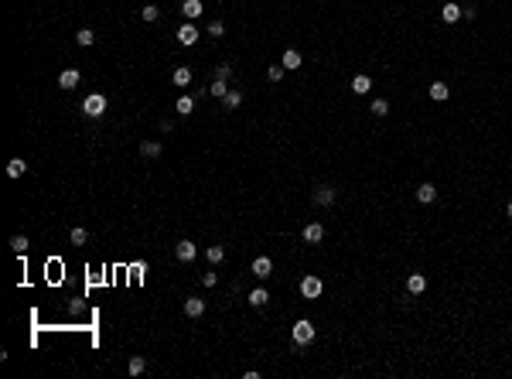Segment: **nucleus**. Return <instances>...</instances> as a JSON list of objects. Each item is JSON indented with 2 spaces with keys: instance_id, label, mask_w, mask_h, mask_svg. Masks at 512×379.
I'll use <instances>...</instances> for the list:
<instances>
[{
  "instance_id": "412c9836",
  "label": "nucleus",
  "mask_w": 512,
  "mask_h": 379,
  "mask_svg": "<svg viewBox=\"0 0 512 379\" xmlns=\"http://www.w3.org/2000/svg\"><path fill=\"white\" fill-rule=\"evenodd\" d=\"M369 89H372V79H369V75H355L352 79V92L362 96V92H369Z\"/></svg>"
},
{
  "instance_id": "f704fd0d",
  "label": "nucleus",
  "mask_w": 512,
  "mask_h": 379,
  "mask_svg": "<svg viewBox=\"0 0 512 379\" xmlns=\"http://www.w3.org/2000/svg\"><path fill=\"white\" fill-rule=\"evenodd\" d=\"M202 284H205V287H215V284H219V274H212V270H208V274L202 277Z\"/></svg>"
},
{
  "instance_id": "c9c22d12",
  "label": "nucleus",
  "mask_w": 512,
  "mask_h": 379,
  "mask_svg": "<svg viewBox=\"0 0 512 379\" xmlns=\"http://www.w3.org/2000/svg\"><path fill=\"white\" fill-rule=\"evenodd\" d=\"M505 215H509V219H512V202H509V208H505Z\"/></svg>"
},
{
  "instance_id": "20e7f679",
  "label": "nucleus",
  "mask_w": 512,
  "mask_h": 379,
  "mask_svg": "<svg viewBox=\"0 0 512 379\" xmlns=\"http://www.w3.org/2000/svg\"><path fill=\"white\" fill-rule=\"evenodd\" d=\"M270 274H273V260H270V256H256V260H253V277L266 280Z\"/></svg>"
},
{
  "instance_id": "39448f33",
  "label": "nucleus",
  "mask_w": 512,
  "mask_h": 379,
  "mask_svg": "<svg viewBox=\"0 0 512 379\" xmlns=\"http://www.w3.org/2000/svg\"><path fill=\"white\" fill-rule=\"evenodd\" d=\"M311 202H314V205H331V202H335V188H331V184H321V188H314Z\"/></svg>"
},
{
  "instance_id": "4be33fe9",
  "label": "nucleus",
  "mask_w": 512,
  "mask_h": 379,
  "mask_svg": "<svg viewBox=\"0 0 512 379\" xmlns=\"http://www.w3.org/2000/svg\"><path fill=\"white\" fill-rule=\"evenodd\" d=\"M140 154H144V157H160V144L157 140H144V144H140Z\"/></svg>"
},
{
  "instance_id": "5701e85b",
  "label": "nucleus",
  "mask_w": 512,
  "mask_h": 379,
  "mask_svg": "<svg viewBox=\"0 0 512 379\" xmlns=\"http://www.w3.org/2000/svg\"><path fill=\"white\" fill-rule=\"evenodd\" d=\"M68 239H72V246H86V242H89V232L82 229V226H75V229L68 232Z\"/></svg>"
},
{
  "instance_id": "7ed1b4c3",
  "label": "nucleus",
  "mask_w": 512,
  "mask_h": 379,
  "mask_svg": "<svg viewBox=\"0 0 512 379\" xmlns=\"http://www.w3.org/2000/svg\"><path fill=\"white\" fill-rule=\"evenodd\" d=\"M174 256H178L181 263H192L195 256H198V246H195L192 239H181V242H178V246H174Z\"/></svg>"
},
{
  "instance_id": "a878e982",
  "label": "nucleus",
  "mask_w": 512,
  "mask_h": 379,
  "mask_svg": "<svg viewBox=\"0 0 512 379\" xmlns=\"http://www.w3.org/2000/svg\"><path fill=\"white\" fill-rule=\"evenodd\" d=\"M239 103H242V92H226V96H222V106H226V110H236Z\"/></svg>"
},
{
  "instance_id": "2f4dec72",
  "label": "nucleus",
  "mask_w": 512,
  "mask_h": 379,
  "mask_svg": "<svg viewBox=\"0 0 512 379\" xmlns=\"http://www.w3.org/2000/svg\"><path fill=\"white\" fill-rule=\"evenodd\" d=\"M226 82H222V79H215V82H212V96H215V99H222V96H226Z\"/></svg>"
},
{
  "instance_id": "aec40b11",
  "label": "nucleus",
  "mask_w": 512,
  "mask_h": 379,
  "mask_svg": "<svg viewBox=\"0 0 512 379\" xmlns=\"http://www.w3.org/2000/svg\"><path fill=\"white\" fill-rule=\"evenodd\" d=\"M11 250L17 253V256H24V253L31 250V242H28V236H11Z\"/></svg>"
},
{
  "instance_id": "2eb2a0df",
  "label": "nucleus",
  "mask_w": 512,
  "mask_h": 379,
  "mask_svg": "<svg viewBox=\"0 0 512 379\" xmlns=\"http://www.w3.org/2000/svg\"><path fill=\"white\" fill-rule=\"evenodd\" d=\"M441 17H444V24H457V17H465V11H461L457 4H444Z\"/></svg>"
},
{
  "instance_id": "f8f14e48",
  "label": "nucleus",
  "mask_w": 512,
  "mask_h": 379,
  "mask_svg": "<svg viewBox=\"0 0 512 379\" xmlns=\"http://www.w3.org/2000/svg\"><path fill=\"white\" fill-rule=\"evenodd\" d=\"M407 290L410 294H423V290H427V277L423 274H410L407 277Z\"/></svg>"
},
{
  "instance_id": "6ab92c4d",
  "label": "nucleus",
  "mask_w": 512,
  "mask_h": 379,
  "mask_svg": "<svg viewBox=\"0 0 512 379\" xmlns=\"http://www.w3.org/2000/svg\"><path fill=\"white\" fill-rule=\"evenodd\" d=\"M171 82H174V86H181V89H184V86L192 82V69H184V65H181V69H174V75H171Z\"/></svg>"
},
{
  "instance_id": "bb28decb",
  "label": "nucleus",
  "mask_w": 512,
  "mask_h": 379,
  "mask_svg": "<svg viewBox=\"0 0 512 379\" xmlns=\"http://www.w3.org/2000/svg\"><path fill=\"white\" fill-rule=\"evenodd\" d=\"M75 41H79V45H82V48H89V45H92V41H96V35H92V31H89V28H79V35H75Z\"/></svg>"
},
{
  "instance_id": "4468645a",
  "label": "nucleus",
  "mask_w": 512,
  "mask_h": 379,
  "mask_svg": "<svg viewBox=\"0 0 512 379\" xmlns=\"http://www.w3.org/2000/svg\"><path fill=\"white\" fill-rule=\"evenodd\" d=\"M434 198H437V188H434L430 181H423L420 188H417V202H423V205H430Z\"/></svg>"
},
{
  "instance_id": "b1692460",
  "label": "nucleus",
  "mask_w": 512,
  "mask_h": 379,
  "mask_svg": "<svg viewBox=\"0 0 512 379\" xmlns=\"http://www.w3.org/2000/svg\"><path fill=\"white\" fill-rule=\"evenodd\" d=\"M174 110H178V113H181V116H188V113H192V110H195V96H181V99L174 103Z\"/></svg>"
},
{
  "instance_id": "9b49d317",
  "label": "nucleus",
  "mask_w": 512,
  "mask_h": 379,
  "mask_svg": "<svg viewBox=\"0 0 512 379\" xmlns=\"http://www.w3.org/2000/svg\"><path fill=\"white\" fill-rule=\"evenodd\" d=\"M202 0H181V14L188 17V21H195V17H202Z\"/></svg>"
},
{
  "instance_id": "f257e3e1",
  "label": "nucleus",
  "mask_w": 512,
  "mask_h": 379,
  "mask_svg": "<svg viewBox=\"0 0 512 379\" xmlns=\"http://www.w3.org/2000/svg\"><path fill=\"white\" fill-rule=\"evenodd\" d=\"M82 113L92 116V120H99V116L106 113V96H102V92H92V96H86V103H82Z\"/></svg>"
},
{
  "instance_id": "cd10ccee",
  "label": "nucleus",
  "mask_w": 512,
  "mask_h": 379,
  "mask_svg": "<svg viewBox=\"0 0 512 379\" xmlns=\"http://www.w3.org/2000/svg\"><path fill=\"white\" fill-rule=\"evenodd\" d=\"M144 369H147V362H144V356H133V359H130V376H140Z\"/></svg>"
},
{
  "instance_id": "dca6fc26",
  "label": "nucleus",
  "mask_w": 512,
  "mask_h": 379,
  "mask_svg": "<svg viewBox=\"0 0 512 379\" xmlns=\"http://www.w3.org/2000/svg\"><path fill=\"white\" fill-rule=\"evenodd\" d=\"M447 96H451L447 82H430V99H434V103H444Z\"/></svg>"
},
{
  "instance_id": "6e6552de",
  "label": "nucleus",
  "mask_w": 512,
  "mask_h": 379,
  "mask_svg": "<svg viewBox=\"0 0 512 379\" xmlns=\"http://www.w3.org/2000/svg\"><path fill=\"white\" fill-rule=\"evenodd\" d=\"M178 41H181L184 48L195 45V41H198V28H195V24H181V28H178Z\"/></svg>"
},
{
  "instance_id": "423d86ee",
  "label": "nucleus",
  "mask_w": 512,
  "mask_h": 379,
  "mask_svg": "<svg viewBox=\"0 0 512 379\" xmlns=\"http://www.w3.org/2000/svg\"><path fill=\"white\" fill-rule=\"evenodd\" d=\"M301 294L304 297H321V277H304L301 280Z\"/></svg>"
},
{
  "instance_id": "ddd939ff",
  "label": "nucleus",
  "mask_w": 512,
  "mask_h": 379,
  "mask_svg": "<svg viewBox=\"0 0 512 379\" xmlns=\"http://www.w3.org/2000/svg\"><path fill=\"white\" fill-rule=\"evenodd\" d=\"M321 239H325V226H321V222L304 226V242H321Z\"/></svg>"
},
{
  "instance_id": "1a4fd4ad",
  "label": "nucleus",
  "mask_w": 512,
  "mask_h": 379,
  "mask_svg": "<svg viewBox=\"0 0 512 379\" xmlns=\"http://www.w3.org/2000/svg\"><path fill=\"white\" fill-rule=\"evenodd\" d=\"M184 314H188V318H202L205 314V301L202 297H184Z\"/></svg>"
},
{
  "instance_id": "7c9ffc66",
  "label": "nucleus",
  "mask_w": 512,
  "mask_h": 379,
  "mask_svg": "<svg viewBox=\"0 0 512 379\" xmlns=\"http://www.w3.org/2000/svg\"><path fill=\"white\" fill-rule=\"evenodd\" d=\"M266 75H270V82H280V79H284V65H270Z\"/></svg>"
},
{
  "instance_id": "c85d7f7f",
  "label": "nucleus",
  "mask_w": 512,
  "mask_h": 379,
  "mask_svg": "<svg viewBox=\"0 0 512 379\" xmlns=\"http://www.w3.org/2000/svg\"><path fill=\"white\" fill-rule=\"evenodd\" d=\"M208 35H212V38H222V35H226V24H222V21H212V24H208Z\"/></svg>"
},
{
  "instance_id": "0eeeda50",
  "label": "nucleus",
  "mask_w": 512,
  "mask_h": 379,
  "mask_svg": "<svg viewBox=\"0 0 512 379\" xmlns=\"http://www.w3.org/2000/svg\"><path fill=\"white\" fill-rule=\"evenodd\" d=\"M79 82H82L79 69H65V72H62V75H58V86H62V89H75Z\"/></svg>"
},
{
  "instance_id": "c756f323",
  "label": "nucleus",
  "mask_w": 512,
  "mask_h": 379,
  "mask_svg": "<svg viewBox=\"0 0 512 379\" xmlns=\"http://www.w3.org/2000/svg\"><path fill=\"white\" fill-rule=\"evenodd\" d=\"M140 17H144V21H157V17H160V11H157V7H154V4H147V7H144V14H140Z\"/></svg>"
},
{
  "instance_id": "473e14b6",
  "label": "nucleus",
  "mask_w": 512,
  "mask_h": 379,
  "mask_svg": "<svg viewBox=\"0 0 512 379\" xmlns=\"http://www.w3.org/2000/svg\"><path fill=\"white\" fill-rule=\"evenodd\" d=\"M372 113H375V116H386V113H389V103H386V99H375V103H372Z\"/></svg>"
},
{
  "instance_id": "72a5a7b5",
  "label": "nucleus",
  "mask_w": 512,
  "mask_h": 379,
  "mask_svg": "<svg viewBox=\"0 0 512 379\" xmlns=\"http://www.w3.org/2000/svg\"><path fill=\"white\" fill-rule=\"evenodd\" d=\"M215 79L229 82V79H232V65H219V69H215Z\"/></svg>"
},
{
  "instance_id": "f03ea898",
  "label": "nucleus",
  "mask_w": 512,
  "mask_h": 379,
  "mask_svg": "<svg viewBox=\"0 0 512 379\" xmlns=\"http://www.w3.org/2000/svg\"><path fill=\"white\" fill-rule=\"evenodd\" d=\"M311 342H314V324L307 318L294 321V345H311Z\"/></svg>"
},
{
  "instance_id": "a211bd4d",
  "label": "nucleus",
  "mask_w": 512,
  "mask_h": 379,
  "mask_svg": "<svg viewBox=\"0 0 512 379\" xmlns=\"http://www.w3.org/2000/svg\"><path fill=\"white\" fill-rule=\"evenodd\" d=\"M205 256H208V263H212V266H219L222 260H226V246H208Z\"/></svg>"
},
{
  "instance_id": "9d476101",
  "label": "nucleus",
  "mask_w": 512,
  "mask_h": 379,
  "mask_svg": "<svg viewBox=\"0 0 512 379\" xmlns=\"http://www.w3.org/2000/svg\"><path fill=\"white\" fill-rule=\"evenodd\" d=\"M301 62H304V58H301L297 48H287L284 55H280V65H284V69H301Z\"/></svg>"
},
{
  "instance_id": "393cba45",
  "label": "nucleus",
  "mask_w": 512,
  "mask_h": 379,
  "mask_svg": "<svg viewBox=\"0 0 512 379\" xmlns=\"http://www.w3.org/2000/svg\"><path fill=\"white\" fill-rule=\"evenodd\" d=\"M266 301H270V294H266V290H263V287L250 290V304H253V308H263V304H266Z\"/></svg>"
},
{
  "instance_id": "f3484780",
  "label": "nucleus",
  "mask_w": 512,
  "mask_h": 379,
  "mask_svg": "<svg viewBox=\"0 0 512 379\" xmlns=\"http://www.w3.org/2000/svg\"><path fill=\"white\" fill-rule=\"evenodd\" d=\"M24 171H28V164H24L21 157H11V161H7V178H21Z\"/></svg>"
}]
</instances>
